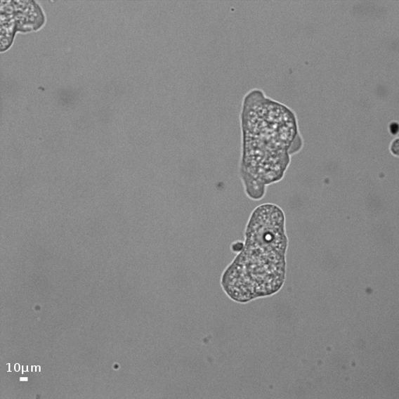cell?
I'll list each match as a JSON object with an SVG mask.
<instances>
[{
    "mask_svg": "<svg viewBox=\"0 0 399 399\" xmlns=\"http://www.w3.org/2000/svg\"><path fill=\"white\" fill-rule=\"evenodd\" d=\"M46 23L41 7L34 1H6L1 5V50L8 49L17 32L40 30Z\"/></svg>",
    "mask_w": 399,
    "mask_h": 399,
    "instance_id": "cell-2",
    "label": "cell"
},
{
    "mask_svg": "<svg viewBox=\"0 0 399 399\" xmlns=\"http://www.w3.org/2000/svg\"><path fill=\"white\" fill-rule=\"evenodd\" d=\"M243 251L221 279L232 301L246 303L276 294L286 280L288 237L286 217L279 206L259 205L249 217Z\"/></svg>",
    "mask_w": 399,
    "mask_h": 399,
    "instance_id": "cell-1",
    "label": "cell"
},
{
    "mask_svg": "<svg viewBox=\"0 0 399 399\" xmlns=\"http://www.w3.org/2000/svg\"><path fill=\"white\" fill-rule=\"evenodd\" d=\"M398 139H395V140L393 141V143H391V152H393V154H394L395 155H398Z\"/></svg>",
    "mask_w": 399,
    "mask_h": 399,
    "instance_id": "cell-4",
    "label": "cell"
},
{
    "mask_svg": "<svg viewBox=\"0 0 399 399\" xmlns=\"http://www.w3.org/2000/svg\"><path fill=\"white\" fill-rule=\"evenodd\" d=\"M244 247V242L238 240V241L234 242V243L231 246V249H232L233 252L236 253V254H239L242 251H243Z\"/></svg>",
    "mask_w": 399,
    "mask_h": 399,
    "instance_id": "cell-3",
    "label": "cell"
}]
</instances>
